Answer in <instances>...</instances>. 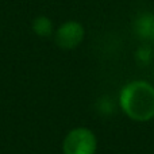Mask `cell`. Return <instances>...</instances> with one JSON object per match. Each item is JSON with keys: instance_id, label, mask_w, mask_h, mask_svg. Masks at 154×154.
Returning a JSON list of instances; mask_svg holds the SVG:
<instances>
[{"instance_id": "cell-4", "label": "cell", "mask_w": 154, "mask_h": 154, "mask_svg": "<svg viewBox=\"0 0 154 154\" xmlns=\"http://www.w3.org/2000/svg\"><path fill=\"white\" fill-rule=\"evenodd\" d=\"M32 29L41 37H49L53 31V26H51V22L45 16H39L32 22Z\"/></svg>"}, {"instance_id": "cell-3", "label": "cell", "mask_w": 154, "mask_h": 154, "mask_svg": "<svg viewBox=\"0 0 154 154\" xmlns=\"http://www.w3.org/2000/svg\"><path fill=\"white\" fill-rule=\"evenodd\" d=\"M84 37V29L77 22H66L56 32V42L62 49H73L80 45Z\"/></svg>"}, {"instance_id": "cell-2", "label": "cell", "mask_w": 154, "mask_h": 154, "mask_svg": "<svg viewBox=\"0 0 154 154\" xmlns=\"http://www.w3.org/2000/svg\"><path fill=\"white\" fill-rule=\"evenodd\" d=\"M97 142L95 134L84 127L73 128L66 134L62 143L64 154H95Z\"/></svg>"}, {"instance_id": "cell-1", "label": "cell", "mask_w": 154, "mask_h": 154, "mask_svg": "<svg viewBox=\"0 0 154 154\" xmlns=\"http://www.w3.org/2000/svg\"><path fill=\"white\" fill-rule=\"evenodd\" d=\"M120 106L133 120L147 122L154 118V88L145 81L130 82L120 92Z\"/></svg>"}]
</instances>
